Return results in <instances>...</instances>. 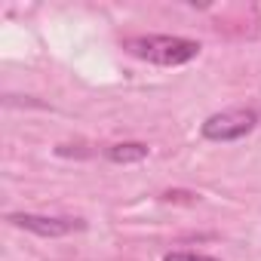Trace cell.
Returning <instances> with one entry per match:
<instances>
[{
    "label": "cell",
    "instance_id": "1",
    "mask_svg": "<svg viewBox=\"0 0 261 261\" xmlns=\"http://www.w3.org/2000/svg\"><path fill=\"white\" fill-rule=\"evenodd\" d=\"M126 49L136 59H145L151 65H163V68H178L188 65L200 56V43L188 40V37H172V34H145V37H133L126 40Z\"/></svg>",
    "mask_w": 261,
    "mask_h": 261
},
{
    "label": "cell",
    "instance_id": "2",
    "mask_svg": "<svg viewBox=\"0 0 261 261\" xmlns=\"http://www.w3.org/2000/svg\"><path fill=\"white\" fill-rule=\"evenodd\" d=\"M255 123H258L255 111L233 108V111H221V114L206 117L200 126V136L206 142H240L255 129Z\"/></svg>",
    "mask_w": 261,
    "mask_h": 261
},
{
    "label": "cell",
    "instance_id": "3",
    "mask_svg": "<svg viewBox=\"0 0 261 261\" xmlns=\"http://www.w3.org/2000/svg\"><path fill=\"white\" fill-rule=\"evenodd\" d=\"M10 224L28 230V233H37V237H46V240H56V237H68L74 230H83V221L80 218H62V215H37V212H10L7 215Z\"/></svg>",
    "mask_w": 261,
    "mask_h": 261
},
{
    "label": "cell",
    "instance_id": "4",
    "mask_svg": "<svg viewBox=\"0 0 261 261\" xmlns=\"http://www.w3.org/2000/svg\"><path fill=\"white\" fill-rule=\"evenodd\" d=\"M105 157L111 163H120V166H129V163H142L148 160V145L142 142H117L105 151Z\"/></svg>",
    "mask_w": 261,
    "mask_h": 261
},
{
    "label": "cell",
    "instance_id": "5",
    "mask_svg": "<svg viewBox=\"0 0 261 261\" xmlns=\"http://www.w3.org/2000/svg\"><path fill=\"white\" fill-rule=\"evenodd\" d=\"M163 261H218V258L197 255V252H169V255H163Z\"/></svg>",
    "mask_w": 261,
    "mask_h": 261
}]
</instances>
